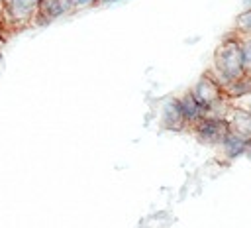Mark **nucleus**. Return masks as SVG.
Masks as SVG:
<instances>
[{"instance_id":"f257e3e1","label":"nucleus","mask_w":251,"mask_h":228,"mask_svg":"<svg viewBox=\"0 0 251 228\" xmlns=\"http://www.w3.org/2000/svg\"><path fill=\"white\" fill-rule=\"evenodd\" d=\"M210 71L214 77L226 86L227 83L239 79L245 75L243 71V61H241V45H239V35L235 31H227L218 47L214 49L212 55V67Z\"/></svg>"},{"instance_id":"423d86ee","label":"nucleus","mask_w":251,"mask_h":228,"mask_svg":"<svg viewBox=\"0 0 251 228\" xmlns=\"http://www.w3.org/2000/svg\"><path fill=\"white\" fill-rule=\"evenodd\" d=\"M161 128L167 130V132H184V130H188V126L182 120V114L178 110L176 96L165 98L161 102Z\"/></svg>"},{"instance_id":"2eb2a0df","label":"nucleus","mask_w":251,"mask_h":228,"mask_svg":"<svg viewBox=\"0 0 251 228\" xmlns=\"http://www.w3.org/2000/svg\"><path fill=\"white\" fill-rule=\"evenodd\" d=\"M237 104L243 106V108H247V110H251V94L245 96V102H237Z\"/></svg>"},{"instance_id":"6e6552de","label":"nucleus","mask_w":251,"mask_h":228,"mask_svg":"<svg viewBox=\"0 0 251 228\" xmlns=\"http://www.w3.org/2000/svg\"><path fill=\"white\" fill-rule=\"evenodd\" d=\"M227 124H229V130L251 140V110L239 106V104H231L227 114Z\"/></svg>"},{"instance_id":"9d476101","label":"nucleus","mask_w":251,"mask_h":228,"mask_svg":"<svg viewBox=\"0 0 251 228\" xmlns=\"http://www.w3.org/2000/svg\"><path fill=\"white\" fill-rule=\"evenodd\" d=\"M224 90H226V96H227V100L231 104L243 100L247 94H251V75H243V77L227 83L224 86Z\"/></svg>"},{"instance_id":"f03ea898","label":"nucleus","mask_w":251,"mask_h":228,"mask_svg":"<svg viewBox=\"0 0 251 228\" xmlns=\"http://www.w3.org/2000/svg\"><path fill=\"white\" fill-rule=\"evenodd\" d=\"M188 90L206 108L208 116L210 114H214V116H226L227 110H229V106H231V102L226 96L224 85L214 77V73L210 69H206Z\"/></svg>"},{"instance_id":"20e7f679","label":"nucleus","mask_w":251,"mask_h":228,"mask_svg":"<svg viewBox=\"0 0 251 228\" xmlns=\"http://www.w3.org/2000/svg\"><path fill=\"white\" fill-rule=\"evenodd\" d=\"M37 4L39 0H6L2 29H22L25 26H31Z\"/></svg>"},{"instance_id":"6ab92c4d","label":"nucleus","mask_w":251,"mask_h":228,"mask_svg":"<svg viewBox=\"0 0 251 228\" xmlns=\"http://www.w3.org/2000/svg\"><path fill=\"white\" fill-rule=\"evenodd\" d=\"M0 2H2V4H4V2H6V0H0Z\"/></svg>"},{"instance_id":"39448f33","label":"nucleus","mask_w":251,"mask_h":228,"mask_svg":"<svg viewBox=\"0 0 251 228\" xmlns=\"http://www.w3.org/2000/svg\"><path fill=\"white\" fill-rule=\"evenodd\" d=\"M71 14V4L69 0H39L31 26L35 28H45L49 24H53L55 20L69 16Z\"/></svg>"},{"instance_id":"f3484780","label":"nucleus","mask_w":251,"mask_h":228,"mask_svg":"<svg viewBox=\"0 0 251 228\" xmlns=\"http://www.w3.org/2000/svg\"><path fill=\"white\" fill-rule=\"evenodd\" d=\"M4 61V53H2V47H0V63Z\"/></svg>"},{"instance_id":"0eeeda50","label":"nucleus","mask_w":251,"mask_h":228,"mask_svg":"<svg viewBox=\"0 0 251 228\" xmlns=\"http://www.w3.org/2000/svg\"><path fill=\"white\" fill-rule=\"evenodd\" d=\"M176 102H178V110H180V114H182V120H184L186 126H188V130H190L194 124H198L202 118L208 116L206 108L190 94V90H186V92H182L180 96H176Z\"/></svg>"},{"instance_id":"4468645a","label":"nucleus","mask_w":251,"mask_h":228,"mask_svg":"<svg viewBox=\"0 0 251 228\" xmlns=\"http://www.w3.org/2000/svg\"><path fill=\"white\" fill-rule=\"evenodd\" d=\"M124 0H96V6H110V4H118Z\"/></svg>"},{"instance_id":"dca6fc26","label":"nucleus","mask_w":251,"mask_h":228,"mask_svg":"<svg viewBox=\"0 0 251 228\" xmlns=\"http://www.w3.org/2000/svg\"><path fill=\"white\" fill-rule=\"evenodd\" d=\"M245 157L251 161V140H249V143H247V149H245Z\"/></svg>"},{"instance_id":"9b49d317","label":"nucleus","mask_w":251,"mask_h":228,"mask_svg":"<svg viewBox=\"0 0 251 228\" xmlns=\"http://www.w3.org/2000/svg\"><path fill=\"white\" fill-rule=\"evenodd\" d=\"M241 45V61L245 75H251V33H237Z\"/></svg>"},{"instance_id":"f8f14e48","label":"nucleus","mask_w":251,"mask_h":228,"mask_svg":"<svg viewBox=\"0 0 251 228\" xmlns=\"http://www.w3.org/2000/svg\"><path fill=\"white\" fill-rule=\"evenodd\" d=\"M231 31L235 33H251V10H243L235 16Z\"/></svg>"},{"instance_id":"7ed1b4c3","label":"nucleus","mask_w":251,"mask_h":228,"mask_svg":"<svg viewBox=\"0 0 251 228\" xmlns=\"http://www.w3.org/2000/svg\"><path fill=\"white\" fill-rule=\"evenodd\" d=\"M190 132L194 134L196 142L208 147H218L222 143V140L226 138V134L229 132V124L226 116H206L202 118L198 124H194L190 128Z\"/></svg>"},{"instance_id":"1a4fd4ad","label":"nucleus","mask_w":251,"mask_h":228,"mask_svg":"<svg viewBox=\"0 0 251 228\" xmlns=\"http://www.w3.org/2000/svg\"><path fill=\"white\" fill-rule=\"evenodd\" d=\"M247 143H249L247 138H243V136H239V134H235V132L229 130L226 134V138L222 140V143L218 145V149H220V155L226 161H235V159H239V157L245 155Z\"/></svg>"},{"instance_id":"ddd939ff","label":"nucleus","mask_w":251,"mask_h":228,"mask_svg":"<svg viewBox=\"0 0 251 228\" xmlns=\"http://www.w3.org/2000/svg\"><path fill=\"white\" fill-rule=\"evenodd\" d=\"M69 4H71V14H73V12H80V10L96 6V0H69Z\"/></svg>"},{"instance_id":"a211bd4d","label":"nucleus","mask_w":251,"mask_h":228,"mask_svg":"<svg viewBox=\"0 0 251 228\" xmlns=\"http://www.w3.org/2000/svg\"><path fill=\"white\" fill-rule=\"evenodd\" d=\"M0 35H2V33H0ZM2 41H4V39H2V37H0V47H2Z\"/></svg>"}]
</instances>
